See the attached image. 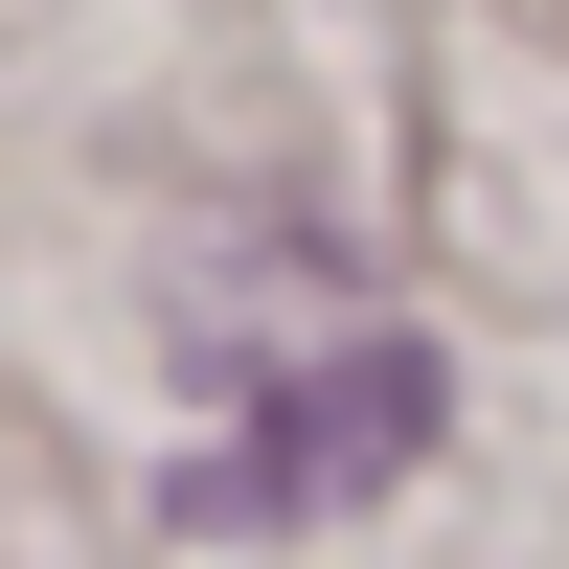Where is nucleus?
<instances>
[{
    "mask_svg": "<svg viewBox=\"0 0 569 569\" xmlns=\"http://www.w3.org/2000/svg\"><path fill=\"white\" fill-rule=\"evenodd\" d=\"M433 342H319L297 388H251V433L182 456V525L206 547H273V525H342V501H388L410 456H433Z\"/></svg>",
    "mask_w": 569,
    "mask_h": 569,
    "instance_id": "nucleus-1",
    "label": "nucleus"
}]
</instances>
